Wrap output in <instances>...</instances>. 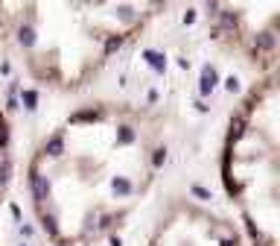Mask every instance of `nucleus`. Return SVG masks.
Listing matches in <instances>:
<instances>
[{"instance_id": "f257e3e1", "label": "nucleus", "mask_w": 280, "mask_h": 246, "mask_svg": "<svg viewBox=\"0 0 280 246\" xmlns=\"http://www.w3.org/2000/svg\"><path fill=\"white\" fill-rule=\"evenodd\" d=\"M164 158L158 120L126 103H88L30 158V199L53 243L88 246L126 223Z\"/></svg>"}, {"instance_id": "f03ea898", "label": "nucleus", "mask_w": 280, "mask_h": 246, "mask_svg": "<svg viewBox=\"0 0 280 246\" xmlns=\"http://www.w3.org/2000/svg\"><path fill=\"white\" fill-rule=\"evenodd\" d=\"M172 0H0V50L30 82L73 94L94 82Z\"/></svg>"}, {"instance_id": "7ed1b4c3", "label": "nucleus", "mask_w": 280, "mask_h": 246, "mask_svg": "<svg viewBox=\"0 0 280 246\" xmlns=\"http://www.w3.org/2000/svg\"><path fill=\"white\" fill-rule=\"evenodd\" d=\"M222 182L251 246H280V65L265 70L231 117Z\"/></svg>"}, {"instance_id": "20e7f679", "label": "nucleus", "mask_w": 280, "mask_h": 246, "mask_svg": "<svg viewBox=\"0 0 280 246\" xmlns=\"http://www.w3.org/2000/svg\"><path fill=\"white\" fill-rule=\"evenodd\" d=\"M216 44L254 68L280 65V0H204Z\"/></svg>"}, {"instance_id": "39448f33", "label": "nucleus", "mask_w": 280, "mask_h": 246, "mask_svg": "<svg viewBox=\"0 0 280 246\" xmlns=\"http://www.w3.org/2000/svg\"><path fill=\"white\" fill-rule=\"evenodd\" d=\"M149 246H245L242 234L210 208L178 202L152 231Z\"/></svg>"}, {"instance_id": "423d86ee", "label": "nucleus", "mask_w": 280, "mask_h": 246, "mask_svg": "<svg viewBox=\"0 0 280 246\" xmlns=\"http://www.w3.org/2000/svg\"><path fill=\"white\" fill-rule=\"evenodd\" d=\"M9 176H12V138H9V120L0 108V208H3V199H6Z\"/></svg>"}]
</instances>
